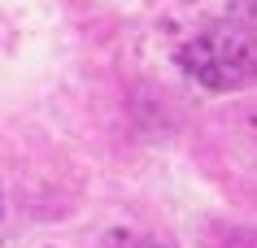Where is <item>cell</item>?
<instances>
[{
    "label": "cell",
    "instance_id": "1",
    "mask_svg": "<svg viewBox=\"0 0 257 248\" xmlns=\"http://www.w3.org/2000/svg\"><path fill=\"white\" fill-rule=\"evenodd\" d=\"M183 66L205 87H244L257 79V44L231 31H209L192 53H183Z\"/></svg>",
    "mask_w": 257,
    "mask_h": 248
}]
</instances>
